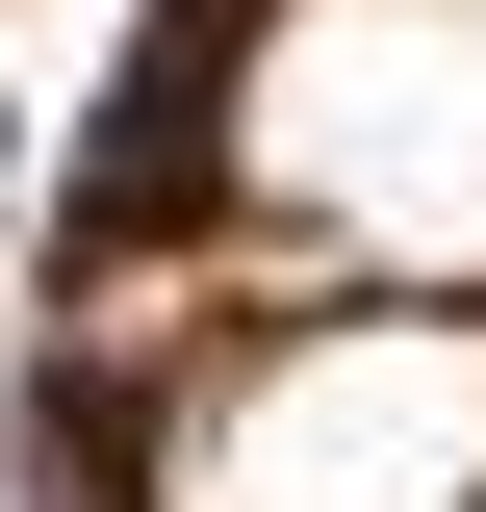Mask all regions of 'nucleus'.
I'll list each match as a JSON object with an SVG mask.
<instances>
[{"instance_id": "obj_2", "label": "nucleus", "mask_w": 486, "mask_h": 512, "mask_svg": "<svg viewBox=\"0 0 486 512\" xmlns=\"http://www.w3.org/2000/svg\"><path fill=\"white\" fill-rule=\"evenodd\" d=\"M486 487V308H307L154 461V512H461Z\"/></svg>"}, {"instance_id": "obj_1", "label": "nucleus", "mask_w": 486, "mask_h": 512, "mask_svg": "<svg viewBox=\"0 0 486 512\" xmlns=\"http://www.w3.org/2000/svg\"><path fill=\"white\" fill-rule=\"evenodd\" d=\"M231 180L282 205L307 256L486 282V0H256Z\"/></svg>"}, {"instance_id": "obj_3", "label": "nucleus", "mask_w": 486, "mask_h": 512, "mask_svg": "<svg viewBox=\"0 0 486 512\" xmlns=\"http://www.w3.org/2000/svg\"><path fill=\"white\" fill-rule=\"evenodd\" d=\"M461 512H486V487H461Z\"/></svg>"}]
</instances>
